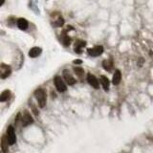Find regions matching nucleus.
Wrapping results in <instances>:
<instances>
[{
	"label": "nucleus",
	"mask_w": 153,
	"mask_h": 153,
	"mask_svg": "<svg viewBox=\"0 0 153 153\" xmlns=\"http://www.w3.org/2000/svg\"><path fill=\"white\" fill-rule=\"evenodd\" d=\"M35 97L38 102L39 107L43 108L46 105L47 102V97H46V92L44 89L42 88H38L35 91Z\"/></svg>",
	"instance_id": "f257e3e1"
},
{
	"label": "nucleus",
	"mask_w": 153,
	"mask_h": 153,
	"mask_svg": "<svg viewBox=\"0 0 153 153\" xmlns=\"http://www.w3.org/2000/svg\"><path fill=\"white\" fill-rule=\"evenodd\" d=\"M6 136H7V139H8L9 145L12 146V145H13V143H16V131H14L13 126H10L8 127Z\"/></svg>",
	"instance_id": "f03ea898"
},
{
	"label": "nucleus",
	"mask_w": 153,
	"mask_h": 153,
	"mask_svg": "<svg viewBox=\"0 0 153 153\" xmlns=\"http://www.w3.org/2000/svg\"><path fill=\"white\" fill-rule=\"evenodd\" d=\"M54 82H55V85H56V88L57 89V91L60 93H63L67 90V87H66V84L64 83V81L62 80V79L60 76H55L54 79Z\"/></svg>",
	"instance_id": "7ed1b4c3"
},
{
	"label": "nucleus",
	"mask_w": 153,
	"mask_h": 153,
	"mask_svg": "<svg viewBox=\"0 0 153 153\" xmlns=\"http://www.w3.org/2000/svg\"><path fill=\"white\" fill-rule=\"evenodd\" d=\"M33 122V120L31 116V114L29 113L28 111H24L22 117H21V123L23 126H30V124H32Z\"/></svg>",
	"instance_id": "20e7f679"
},
{
	"label": "nucleus",
	"mask_w": 153,
	"mask_h": 153,
	"mask_svg": "<svg viewBox=\"0 0 153 153\" xmlns=\"http://www.w3.org/2000/svg\"><path fill=\"white\" fill-rule=\"evenodd\" d=\"M11 67L9 65H6V64H1L0 66V76H1V79H6L8 76L11 75Z\"/></svg>",
	"instance_id": "39448f33"
},
{
	"label": "nucleus",
	"mask_w": 153,
	"mask_h": 153,
	"mask_svg": "<svg viewBox=\"0 0 153 153\" xmlns=\"http://www.w3.org/2000/svg\"><path fill=\"white\" fill-rule=\"evenodd\" d=\"M88 54L92 56H99L103 53V47L102 46H96L94 48H90L87 50Z\"/></svg>",
	"instance_id": "423d86ee"
},
{
	"label": "nucleus",
	"mask_w": 153,
	"mask_h": 153,
	"mask_svg": "<svg viewBox=\"0 0 153 153\" xmlns=\"http://www.w3.org/2000/svg\"><path fill=\"white\" fill-rule=\"evenodd\" d=\"M87 81L89 82V84L94 87L95 89H98L100 87V83H99V80L97 79V78L92 75V74H88L87 75Z\"/></svg>",
	"instance_id": "0eeeda50"
},
{
	"label": "nucleus",
	"mask_w": 153,
	"mask_h": 153,
	"mask_svg": "<svg viewBox=\"0 0 153 153\" xmlns=\"http://www.w3.org/2000/svg\"><path fill=\"white\" fill-rule=\"evenodd\" d=\"M63 78L69 85H74L76 83V79H74V76L70 74V72L68 70H63Z\"/></svg>",
	"instance_id": "6e6552de"
},
{
	"label": "nucleus",
	"mask_w": 153,
	"mask_h": 153,
	"mask_svg": "<svg viewBox=\"0 0 153 153\" xmlns=\"http://www.w3.org/2000/svg\"><path fill=\"white\" fill-rule=\"evenodd\" d=\"M121 79H122V73L120 70H116L115 73L113 75V79H112V82L114 85H118L120 82H121Z\"/></svg>",
	"instance_id": "1a4fd4ad"
},
{
	"label": "nucleus",
	"mask_w": 153,
	"mask_h": 153,
	"mask_svg": "<svg viewBox=\"0 0 153 153\" xmlns=\"http://www.w3.org/2000/svg\"><path fill=\"white\" fill-rule=\"evenodd\" d=\"M86 45V42L83 41V40H78L76 41V44L74 46V50L76 53H78V54H80L81 53V49Z\"/></svg>",
	"instance_id": "9d476101"
},
{
	"label": "nucleus",
	"mask_w": 153,
	"mask_h": 153,
	"mask_svg": "<svg viewBox=\"0 0 153 153\" xmlns=\"http://www.w3.org/2000/svg\"><path fill=\"white\" fill-rule=\"evenodd\" d=\"M41 48L39 47H33L32 49L29 51V56H31V57H36L38 56L40 54H41Z\"/></svg>",
	"instance_id": "9b49d317"
},
{
	"label": "nucleus",
	"mask_w": 153,
	"mask_h": 153,
	"mask_svg": "<svg viewBox=\"0 0 153 153\" xmlns=\"http://www.w3.org/2000/svg\"><path fill=\"white\" fill-rule=\"evenodd\" d=\"M17 26L20 30L25 31L26 29L28 28V21L26 20L25 18H19L17 20Z\"/></svg>",
	"instance_id": "f8f14e48"
},
{
	"label": "nucleus",
	"mask_w": 153,
	"mask_h": 153,
	"mask_svg": "<svg viewBox=\"0 0 153 153\" xmlns=\"http://www.w3.org/2000/svg\"><path fill=\"white\" fill-rule=\"evenodd\" d=\"M100 82H102V87H103V89L105 91H107L109 89V83H110V81L107 79V76H100Z\"/></svg>",
	"instance_id": "ddd939ff"
},
{
	"label": "nucleus",
	"mask_w": 153,
	"mask_h": 153,
	"mask_svg": "<svg viewBox=\"0 0 153 153\" xmlns=\"http://www.w3.org/2000/svg\"><path fill=\"white\" fill-rule=\"evenodd\" d=\"M61 41L64 44V46H69L71 43V38L66 35V31L61 33Z\"/></svg>",
	"instance_id": "4468645a"
},
{
	"label": "nucleus",
	"mask_w": 153,
	"mask_h": 153,
	"mask_svg": "<svg viewBox=\"0 0 153 153\" xmlns=\"http://www.w3.org/2000/svg\"><path fill=\"white\" fill-rule=\"evenodd\" d=\"M102 66H103L104 70L110 72V71H112V69H113V62H112V60H110V59L104 60L102 62Z\"/></svg>",
	"instance_id": "2eb2a0df"
},
{
	"label": "nucleus",
	"mask_w": 153,
	"mask_h": 153,
	"mask_svg": "<svg viewBox=\"0 0 153 153\" xmlns=\"http://www.w3.org/2000/svg\"><path fill=\"white\" fill-rule=\"evenodd\" d=\"M10 96H11V91L10 90H5L1 93L0 95V102H6V100L10 98Z\"/></svg>",
	"instance_id": "dca6fc26"
},
{
	"label": "nucleus",
	"mask_w": 153,
	"mask_h": 153,
	"mask_svg": "<svg viewBox=\"0 0 153 153\" xmlns=\"http://www.w3.org/2000/svg\"><path fill=\"white\" fill-rule=\"evenodd\" d=\"M8 143H9V142H8L7 137L3 136L2 141H1V148H2L3 152H7L8 151Z\"/></svg>",
	"instance_id": "f3484780"
},
{
	"label": "nucleus",
	"mask_w": 153,
	"mask_h": 153,
	"mask_svg": "<svg viewBox=\"0 0 153 153\" xmlns=\"http://www.w3.org/2000/svg\"><path fill=\"white\" fill-rule=\"evenodd\" d=\"M74 72L79 79H82V76H84V70L81 67H74Z\"/></svg>",
	"instance_id": "a211bd4d"
},
{
	"label": "nucleus",
	"mask_w": 153,
	"mask_h": 153,
	"mask_svg": "<svg viewBox=\"0 0 153 153\" xmlns=\"http://www.w3.org/2000/svg\"><path fill=\"white\" fill-rule=\"evenodd\" d=\"M64 24V19L62 18V17H59L56 19V20L55 21V23H54V25L56 26V27H61L62 25Z\"/></svg>",
	"instance_id": "6ab92c4d"
},
{
	"label": "nucleus",
	"mask_w": 153,
	"mask_h": 153,
	"mask_svg": "<svg viewBox=\"0 0 153 153\" xmlns=\"http://www.w3.org/2000/svg\"><path fill=\"white\" fill-rule=\"evenodd\" d=\"M73 63L74 64H81V63H82V61L79 60V59H76V60L73 61Z\"/></svg>",
	"instance_id": "aec40b11"
},
{
	"label": "nucleus",
	"mask_w": 153,
	"mask_h": 153,
	"mask_svg": "<svg viewBox=\"0 0 153 153\" xmlns=\"http://www.w3.org/2000/svg\"><path fill=\"white\" fill-rule=\"evenodd\" d=\"M4 2H5V0H1V3H0V6H2V5L4 4Z\"/></svg>",
	"instance_id": "412c9836"
}]
</instances>
